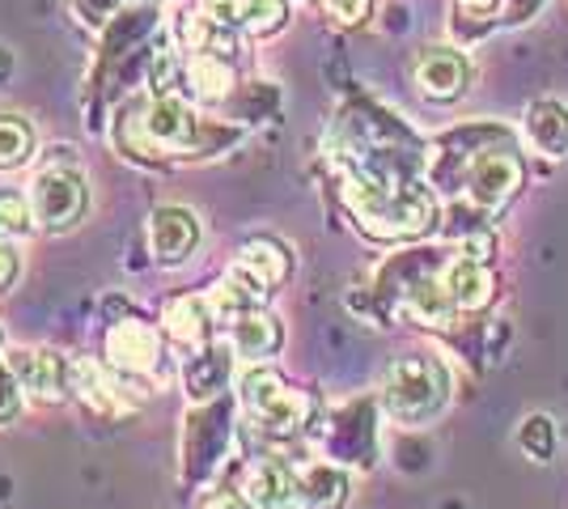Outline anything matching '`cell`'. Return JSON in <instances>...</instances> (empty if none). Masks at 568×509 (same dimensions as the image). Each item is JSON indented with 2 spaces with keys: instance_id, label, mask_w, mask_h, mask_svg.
I'll list each match as a JSON object with an SVG mask.
<instances>
[{
  "instance_id": "cell-1",
  "label": "cell",
  "mask_w": 568,
  "mask_h": 509,
  "mask_svg": "<svg viewBox=\"0 0 568 509\" xmlns=\"http://www.w3.org/2000/svg\"><path fill=\"white\" fill-rule=\"evenodd\" d=\"M119 141L136 157H174V153H195L204 149V128L191 115L187 102L179 98H153L128 111L119 128Z\"/></svg>"
},
{
  "instance_id": "cell-2",
  "label": "cell",
  "mask_w": 568,
  "mask_h": 509,
  "mask_svg": "<svg viewBox=\"0 0 568 509\" xmlns=\"http://www.w3.org/2000/svg\"><path fill=\"white\" fill-rule=\"evenodd\" d=\"M348 204L356 208V217L365 221V230H374L382 238H407L433 225V200L420 187H399L390 192L378 179L356 174L348 179Z\"/></svg>"
},
{
  "instance_id": "cell-3",
  "label": "cell",
  "mask_w": 568,
  "mask_h": 509,
  "mask_svg": "<svg viewBox=\"0 0 568 509\" xmlns=\"http://www.w3.org/2000/svg\"><path fill=\"white\" fill-rule=\"evenodd\" d=\"M446 395H450V378H446L442 362H433V357H399L382 378L386 413L407 420V425L428 420L446 404Z\"/></svg>"
},
{
  "instance_id": "cell-4",
  "label": "cell",
  "mask_w": 568,
  "mask_h": 509,
  "mask_svg": "<svg viewBox=\"0 0 568 509\" xmlns=\"http://www.w3.org/2000/svg\"><path fill=\"white\" fill-rule=\"evenodd\" d=\"M30 208H34V221H39V225H48V230H69L72 221H81L85 208H90L85 174L77 166L39 170V179H34V187H30Z\"/></svg>"
},
{
  "instance_id": "cell-5",
  "label": "cell",
  "mask_w": 568,
  "mask_h": 509,
  "mask_svg": "<svg viewBox=\"0 0 568 509\" xmlns=\"http://www.w3.org/2000/svg\"><path fill=\"white\" fill-rule=\"evenodd\" d=\"M242 399H246V413L255 416V425L267 434H293L306 425V395L288 390L272 369H251L242 378Z\"/></svg>"
},
{
  "instance_id": "cell-6",
  "label": "cell",
  "mask_w": 568,
  "mask_h": 509,
  "mask_svg": "<svg viewBox=\"0 0 568 509\" xmlns=\"http://www.w3.org/2000/svg\"><path fill=\"white\" fill-rule=\"evenodd\" d=\"M9 369L18 374V383H22L26 395H34V399H43V404H60L64 395H69V365L64 357H55V353H30V348H18V353H9Z\"/></svg>"
},
{
  "instance_id": "cell-7",
  "label": "cell",
  "mask_w": 568,
  "mask_h": 509,
  "mask_svg": "<svg viewBox=\"0 0 568 509\" xmlns=\"http://www.w3.org/2000/svg\"><path fill=\"white\" fill-rule=\"evenodd\" d=\"M149 243H153V255L162 259V264H179V259H187L195 243H200V221L191 208L183 204H162V208H153V217H149Z\"/></svg>"
},
{
  "instance_id": "cell-8",
  "label": "cell",
  "mask_w": 568,
  "mask_h": 509,
  "mask_svg": "<svg viewBox=\"0 0 568 509\" xmlns=\"http://www.w3.org/2000/svg\"><path fill=\"white\" fill-rule=\"evenodd\" d=\"M162 357V339L153 327H144L136 318L128 323H115L111 336H106V362L115 369H128V374H149Z\"/></svg>"
},
{
  "instance_id": "cell-9",
  "label": "cell",
  "mask_w": 568,
  "mask_h": 509,
  "mask_svg": "<svg viewBox=\"0 0 568 509\" xmlns=\"http://www.w3.org/2000/svg\"><path fill=\"white\" fill-rule=\"evenodd\" d=\"M471 81V64L467 55L454 48H428L420 60H416V85L425 90L428 98L446 102V98H458Z\"/></svg>"
},
{
  "instance_id": "cell-10",
  "label": "cell",
  "mask_w": 568,
  "mask_h": 509,
  "mask_svg": "<svg viewBox=\"0 0 568 509\" xmlns=\"http://www.w3.org/2000/svg\"><path fill=\"white\" fill-rule=\"evenodd\" d=\"M521 183V162L514 153H484L471 166V195L484 208H500Z\"/></svg>"
},
{
  "instance_id": "cell-11",
  "label": "cell",
  "mask_w": 568,
  "mask_h": 509,
  "mask_svg": "<svg viewBox=\"0 0 568 509\" xmlns=\"http://www.w3.org/2000/svg\"><path fill=\"white\" fill-rule=\"evenodd\" d=\"M242 497L255 509H288L293 501H302L297 492V476L284 467L281 459H263L246 471V488Z\"/></svg>"
},
{
  "instance_id": "cell-12",
  "label": "cell",
  "mask_w": 568,
  "mask_h": 509,
  "mask_svg": "<svg viewBox=\"0 0 568 509\" xmlns=\"http://www.w3.org/2000/svg\"><path fill=\"white\" fill-rule=\"evenodd\" d=\"M442 289L454 302V311H479L493 297V276L479 259H454L442 276Z\"/></svg>"
},
{
  "instance_id": "cell-13",
  "label": "cell",
  "mask_w": 568,
  "mask_h": 509,
  "mask_svg": "<svg viewBox=\"0 0 568 509\" xmlns=\"http://www.w3.org/2000/svg\"><path fill=\"white\" fill-rule=\"evenodd\" d=\"M230 339H234V353L246 362H263L281 348V323L263 311H246V315L230 318Z\"/></svg>"
},
{
  "instance_id": "cell-14",
  "label": "cell",
  "mask_w": 568,
  "mask_h": 509,
  "mask_svg": "<svg viewBox=\"0 0 568 509\" xmlns=\"http://www.w3.org/2000/svg\"><path fill=\"white\" fill-rule=\"evenodd\" d=\"M166 332L187 348H200L213 339V302L204 297H179L166 306Z\"/></svg>"
},
{
  "instance_id": "cell-15",
  "label": "cell",
  "mask_w": 568,
  "mask_h": 509,
  "mask_svg": "<svg viewBox=\"0 0 568 509\" xmlns=\"http://www.w3.org/2000/svg\"><path fill=\"white\" fill-rule=\"evenodd\" d=\"M213 13L221 22L242 26V30H251V34H272V30L288 18L284 0H216Z\"/></svg>"
},
{
  "instance_id": "cell-16",
  "label": "cell",
  "mask_w": 568,
  "mask_h": 509,
  "mask_svg": "<svg viewBox=\"0 0 568 509\" xmlns=\"http://www.w3.org/2000/svg\"><path fill=\"white\" fill-rule=\"evenodd\" d=\"M234 267L242 272V276H251L255 285L272 289V285H281L284 276H288V255H284L276 243L260 238V243H246L242 251H237V264Z\"/></svg>"
},
{
  "instance_id": "cell-17",
  "label": "cell",
  "mask_w": 568,
  "mask_h": 509,
  "mask_svg": "<svg viewBox=\"0 0 568 509\" xmlns=\"http://www.w3.org/2000/svg\"><path fill=\"white\" fill-rule=\"evenodd\" d=\"M297 492H302V501L310 509H339L344 497H348V476L327 467V462H318V467H310L306 476H297Z\"/></svg>"
},
{
  "instance_id": "cell-18",
  "label": "cell",
  "mask_w": 568,
  "mask_h": 509,
  "mask_svg": "<svg viewBox=\"0 0 568 509\" xmlns=\"http://www.w3.org/2000/svg\"><path fill=\"white\" fill-rule=\"evenodd\" d=\"M267 297V289L263 285H255L251 276H242V272H230L221 285L213 289V311L216 315H225V318H237V315H246V311H260V302Z\"/></svg>"
},
{
  "instance_id": "cell-19",
  "label": "cell",
  "mask_w": 568,
  "mask_h": 509,
  "mask_svg": "<svg viewBox=\"0 0 568 509\" xmlns=\"http://www.w3.org/2000/svg\"><path fill=\"white\" fill-rule=\"evenodd\" d=\"M526 132L544 153H568V111L556 102H539L526 115Z\"/></svg>"
},
{
  "instance_id": "cell-20",
  "label": "cell",
  "mask_w": 568,
  "mask_h": 509,
  "mask_svg": "<svg viewBox=\"0 0 568 509\" xmlns=\"http://www.w3.org/2000/svg\"><path fill=\"white\" fill-rule=\"evenodd\" d=\"M183 39H187V48L200 51V55H221V60L234 55V26L221 22L216 13L191 18V22L183 26Z\"/></svg>"
},
{
  "instance_id": "cell-21",
  "label": "cell",
  "mask_w": 568,
  "mask_h": 509,
  "mask_svg": "<svg viewBox=\"0 0 568 509\" xmlns=\"http://www.w3.org/2000/svg\"><path fill=\"white\" fill-rule=\"evenodd\" d=\"M34 153V128L22 115H0V170H18Z\"/></svg>"
},
{
  "instance_id": "cell-22",
  "label": "cell",
  "mask_w": 568,
  "mask_h": 509,
  "mask_svg": "<svg viewBox=\"0 0 568 509\" xmlns=\"http://www.w3.org/2000/svg\"><path fill=\"white\" fill-rule=\"evenodd\" d=\"M187 81L195 85L200 98H225L234 85V69L221 55H195L187 64Z\"/></svg>"
},
{
  "instance_id": "cell-23",
  "label": "cell",
  "mask_w": 568,
  "mask_h": 509,
  "mask_svg": "<svg viewBox=\"0 0 568 509\" xmlns=\"http://www.w3.org/2000/svg\"><path fill=\"white\" fill-rule=\"evenodd\" d=\"M30 225H34V208H30V200L13 192H0V238H26L30 234Z\"/></svg>"
},
{
  "instance_id": "cell-24",
  "label": "cell",
  "mask_w": 568,
  "mask_h": 509,
  "mask_svg": "<svg viewBox=\"0 0 568 509\" xmlns=\"http://www.w3.org/2000/svg\"><path fill=\"white\" fill-rule=\"evenodd\" d=\"M18 408H22V383L9 365L0 362V425H9L18 416Z\"/></svg>"
},
{
  "instance_id": "cell-25",
  "label": "cell",
  "mask_w": 568,
  "mask_h": 509,
  "mask_svg": "<svg viewBox=\"0 0 568 509\" xmlns=\"http://www.w3.org/2000/svg\"><path fill=\"white\" fill-rule=\"evenodd\" d=\"M530 441H535V455H539V459L551 455V425H547L544 416L526 420V429H521V446H530Z\"/></svg>"
},
{
  "instance_id": "cell-26",
  "label": "cell",
  "mask_w": 568,
  "mask_h": 509,
  "mask_svg": "<svg viewBox=\"0 0 568 509\" xmlns=\"http://www.w3.org/2000/svg\"><path fill=\"white\" fill-rule=\"evenodd\" d=\"M327 9H332L339 22H348V26H356V22H365L369 18V0H323Z\"/></svg>"
},
{
  "instance_id": "cell-27",
  "label": "cell",
  "mask_w": 568,
  "mask_h": 509,
  "mask_svg": "<svg viewBox=\"0 0 568 509\" xmlns=\"http://www.w3.org/2000/svg\"><path fill=\"white\" fill-rule=\"evenodd\" d=\"M18 272H22L18 251H13L9 238H0V289H4V285H13V281H18Z\"/></svg>"
},
{
  "instance_id": "cell-28",
  "label": "cell",
  "mask_w": 568,
  "mask_h": 509,
  "mask_svg": "<svg viewBox=\"0 0 568 509\" xmlns=\"http://www.w3.org/2000/svg\"><path fill=\"white\" fill-rule=\"evenodd\" d=\"M200 509H251V501H246V497H237V492H213Z\"/></svg>"
},
{
  "instance_id": "cell-29",
  "label": "cell",
  "mask_w": 568,
  "mask_h": 509,
  "mask_svg": "<svg viewBox=\"0 0 568 509\" xmlns=\"http://www.w3.org/2000/svg\"><path fill=\"white\" fill-rule=\"evenodd\" d=\"M463 9H471V13H488V9H497V0H463Z\"/></svg>"
}]
</instances>
